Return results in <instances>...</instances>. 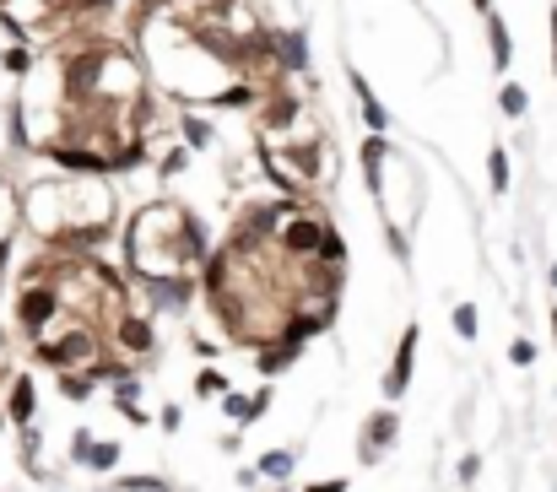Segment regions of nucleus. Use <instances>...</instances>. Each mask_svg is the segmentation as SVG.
Segmentation results:
<instances>
[{
    "instance_id": "f257e3e1",
    "label": "nucleus",
    "mask_w": 557,
    "mask_h": 492,
    "mask_svg": "<svg viewBox=\"0 0 557 492\" xmlns=\"http://www.w3.org/2000/svg\"><path fill=\"white\" fill-rule=\"evenodd\" d=\"M22 222L38 238L54 244H77V249H98L114 233V190L109 179H38L22 190Z\"/></svg>"
},
{
    "instance_id": "f03ea898",
    "label": "nucleus",
    "mask_w": 557,
    "mask_h": 492,
    "mask_svg": "<svg viewBox=\"0 0 557 492\" xmlns=\"http://www.w3.org/2000/svg\"><path fill=\"white\" fill-rule=\"evenodd\" d=\"M130 276L135 281H163V276H190L206 260V228L190 217L179 200H152L130 217L125 233Z\"/></svg>"
},
{
    "instance_id": "7ed1b4c3",
    "label": "nucleus",
    "mask_w": 557,
    "mask_h": 492,
    "mask_svg": "<svg viewBox=\"0 0 557 492\" xmlns=\"http://www.w3.org/2000/svg\"><path fill=\"white\" fill-rule=\"evenodd\" d=\"M38 363L60 368V374L98 363V335H93V325H65V330L49 325V330L38 335Z\"/></svg>"
},
{
    "instance_id": "20e7f679",
    "label": "nucleus",
    "mask_w": 557,
    "mask_h": 492,
    "mask_svg": "<svg viewBox=\"0 0 557 492\" xmlns=\"http://www.w3.org/2000/svg\"><path fill=\"white\" fill-rule=\"evenodd\" d=\"M60 314H65V303H60V293H54V281H28V293H22V303H17V325H22L28 335H44Z\"/></svg>"
},
{
    "instance_id": "39448f33",
    "label": "nucleus",
    "mask_w": 557,
    "mask_h": 492,
    "mask_svg": "<svg viewBox=\"0 0 557 492\" xmlns=\"http://www.w3.org/2000/svg\"><path fill=\"white\" fill-rule=\"evenodd\" d=\"M400 439V416H395V406H384V411H374L368 422H363V465H379V455L390 449Z\"/></svg>"
},
{
    "instance_id": "423d86ee",
    "label": "nucleus",
    "mask_w": 557,
    "mask_h": 492,
    "mask_svg": "<svg viewBox=\"0 0 557 492\" xmlns=\"http://www.w3.org/2000/svg\"><path fill=\"white\" fill-rule=\"evenodd\" d=\"M416 341H423V330L406 325V330H400V346H395V363H390V374H384V400H400V395H406L411 363H416Z\"/></svg>"
},
{
    "instance_id": "0eeeda50",
    "label": "nucleus",
    "mask_w": 557,
    "mask_h": 492,
    "mask_svg": "<svg viewBox=\"0 0 557 492\" xmlns=\"http://www.w3.org/2000/svg\"><path fill=\"white\" fill-rule=\"evenodd\" d=\"M276 44V65L282 70H309V33L303 28H270Z\"/></svg>"
},
{
    "instance_id": "6e6552de",
    "label": "nucleus",
    "mask_w": 557,
    "mask_h": 492,
    "mask_svg": "<svg viewBox=\"0 0 557 492\" xmlns=\"http://www.w3.org/2000/svg\"><path fill=\"white\" fill-rule=\"evenodd\" d=\"M71 460L87 465V471H114V465H119V444H114V439H98V444H93V433H77Z\"/></svg>"
},
{
    "instance_id": "1a4fd4ad",
    "label": "nucleus",
    "mask_w": 557,
    "mask_h": 492,
    "mask_svg": "<svg viewBox=\"0 0 557 492\" xmlns=\"http://www.w3.org/2000/svg\"><path fill=\"white\" fill-rule=\"evenodd\" d=\"M114 341H119V351H130V358H147V351L157 346L152 341V325L141 314H119L114 319Z\"/></svg>"
},
{
    "instance_id": "9d476101",
    "label": "nucleus",
    "mask_w": 557,
    "mask_h": 492,
    "mask_svg": "<svg viewBox=\"0 0 557 492\" xmlns=\"http://www.w3.org/2000/svg\"><path fill=\"white\" fill-rule=\"evenodd\" d=\"M358 157H363V184H368V195H374V200H384V163H390V141H384V135H368Z\"/></svg>"
},
{
    "instance_id": "9b49d317",
    "label": "nucleus",
    "mask_w": 557,
    "mask_h": 492,
    "mask_svg": "<svg viewBox=\"0 0 557 492\" xmlns=\"http://www.w3.org/2000/svg\"><path fill=\"white\" fill-rule=\"evenodd\" d=\"M33 411H38V390H33L28 374H17L12 395H6V422H12V428H33Z\"/></svg>"
},
{
    "instance_id": "f8f14e48",
    "label": "nucleus",
    "mask_w": 557,
    "mask_h": 492,
    "mask_svg": "<svg viewBox=\"0 0 557 492\" xmlns=\"http://www.w3.org/2000/svg\"><path fill=\"white\" fill-rule=\"evenodd\" d=\"M141 287H147L152 309H184L190 293H195V281L190 276H163V281H141Z\"/></svg>"
},
{
    "instance_id": "ddd939ff",
    "label": "nucleus",
    "mask_w": 557,
    "mask_h": 492,
    "mask_svg": "<svg viewBox=\"0 0 557 492\" xmlns=\"http://www.w3.org/2000/svg\"><path fill=\"white\" fill-rule=\"evenodd\" d=\"M174 135L184 141L190 152H212V147H217V125H212V119H200V114H179Z\"/></svg>"
},
{
    "instance_id": "4468645a",
    "label": "nucleus",
    "mask_w": 557,
    "mask_h": 492,
    "mask_svg": "<svg viewBox=\"0 0 557 492\" xmlns=\"http://www.w3.org/2000/svg\"><path fill=\"white\" fill-rule=\"evenodd\" d=\"M487 54H493V70H509L514 65V33H509V22L498 12L487 17Z\"/></svg>"
},
{
    "instance_id": "2eb2a0df",
    "label": "nucleus",
    "mask_w": 557,
    "mask_h": 492,
    "mask_svg": "<svg viewBox=\"0 0 557 492\" xmlns=\"http://www.w3.org/2000/svg\"><path fill=\"white\" fill-rule=\"evenodd\" d=\"M298 363V341H265L260 346V358H254V368L270 379V374H282V368H293Z\"/></svg>"
},
{
    "instance_id": "dca6fc26",
    "label": "nucleus",
    "mask_w": 557,
    "mask_h": 492,
    "mask_svg": "<svg viewBox=\"0 0 557 492\" xmlns=\"http://www.w3.org/2000/svg\"><path fill=\"white\" fill-rule=\"evenodd\" d=\"M33 65H38V49L28 38H17L6 54H0V70H6V77H33Z\"/></svg>"
},
{
    "instance_id": "f3484780",
    "label": "nucleus",
    "mask_w": 557,
    "mask_h": 492,
    "mask_svg": "<svg viewBox=\"0 0 557 492\" xmlns=\"http://www.w3.org/2000/svg\"><path fill=\"white\" fill-rule=\"evenodd\" d=\"M509 184H514L509 152H504V147H487V190H493V195H509Z\"/></svg>"
},
{
    "instance_id": "a211bd4d",
    "label": "nucleus",
    "mask_w": 557,
    "mask_h": 492,
    "mask_svg": "<svg viewBox=\"0 0 557 492\" xmlns=\"http://www.w3.org/2000/svg\"><path fill=\"white\" fill-rule=\"evenodd\" d=\"M293 465H298V455H293V449H270V455H260V465H254V471H260V476H270V481H287V476H293Z\"/></svg>"
},
{
    "instance_id": "6ab92c4d",
    "label": "nucleus",
    "mask_w": 557,
    "mask_h": 492,
    "mask_svg": "<svg viewBox=\"0 0 557 492\" xmlns=\"http://www.w3.org/2000/svg\"><path fill=\"white\" fill-rule=\"evenodd\" d=\"M498 109H504L509 119H525V114H530V93H525L520 82H504V87H498Z\"/></svg>"
},
{
    "instance_id": "aec40b11",
    "label": "nucleus",
    "mask_w": 557,
    "mask_h": 492,
    "mask_svg": "<svg viewBox=\"0 0 557 492\" xmlns=\"http://www.w3.org/2000/svg\"><path fill=\"white\" fill-rule=\"evenodd\" d=\"M184 168H190V147L174 135V147H168V152H163V163H157V179H179Z\"/></svg>"
},
{
    "instance_id": "412c9836",
    "label": "nucleus",
    "mask_w": 557,
    "mask_h": 492,
    "mask_svg": "<svg viewBox=\"0 0 557 492\" xmlns=\"http://www.w3.org/2000/svg\"><path fill=\"white\" fill-rule=\"evenodd\" d=\"M114 406H119L125 416H135V422H141V384H130V379H114Z\"/></svg>"
},
{
    "instance_id": "4be33fe9",
    "label": "nucleus",
    "mask_w": 557,
    "mask_h": 492,
    "mask_svg": "<svg viewBox=\"0 0 557 492\" xmlns=\"http://www.w3.org/2000/svg\"><path fill=\"white\" fill-rule=\"evenodd\" d=\"M455 335H460V341H476V335H481L476 303H455Z\"/></svg>"
},
{
    "instance_id": "5701e85b",
    "label": "nucleus",
    "mask_w": 557,
    "mask_h": 492,
    "mask_svg": "<svg viewBox=\"0 0 557 492\" xmlns=\"http://www.w3.org/2000/svg\"><path fill=\"white\" fill-rule=\"evenodd\" d=\"M114 492H174L163 476H125V481H114Z\"/></svg>"
},
{
    "instance_id": "b1692460",
    "label": "nucleus",
    "mask_w": 557,
    "mask_h": 492,
    "mask_svg": "<svg viewBox=\"0 0 557 492\" xmlns=\"http://www.w3.org/2000/svg\"><path fill=\"white\" fill-rule=\"evenodd\" d=\"M12 217H17V200H12L6 179H0V244H12Z\"/></svg>"
},
{
    "instance_id": "393cba45",
    "label": "nucleus",
    "mask_w": 557,
    "mask_h": 492,
    "mask_svg": "<svg viewBox=\"0 0 557 492\" xmlns=\"http://www.w3.org/2000/svg\"><path fill=\"white\" fill-rule=\"evenodd\" d=\"M358 109H363V125H368L374 135H384V130H390V109H384L379 98H374V103H358Z\"/></svg>"
},
{
    "instance_id": "a878e982",
    "label": "nucleus",
    "mask_w": 557,
    "mask_h": 492,
    "mask_svg": "<svg viewBox=\"0 0 557 492\" xmlns=\"http://www.w3.org/2000/svg\"><path fill=\"white\" fill-rule=\"evenodd\" d=\"M314 260H325V265H341V260H346V244H341V233H335V228L319 238V254H314Z\"/></svg>"
},
{
    "instance_id": "bb28decb",
    "label": "nucleus",
    "mask_w": 557,
    "mask_h": 492,
    "mask_svg": "<svg viewBox=\"0 0 557 492\" xmlns=\"http://www.w3.org/2000/svg\"><path fill=\"white\" fill-rule=\"evenodd\" d=\"M509 363H514V368H530V363H536V341H530V335H514Z\"/></svg>"
},
{
    "instance_id": "cd10ccee",
    "label": "nucleus",
    "mask_w": 557,
    "mask_h": 492,
    "mask_svg": "<svg viewBox=\"0 0 557 492\" xmlns=\"http://www.w3.org/2000/svg\"><path fill=\"white\" fill-rule=\"evenodd\" d=\"M195 390H200V395H212V400H222V395H228V379H222L217 368H206V374L195 379Z\"/></svg>"
},
{
    "instance_id": "c85d7f7f",
    "label": "nucleus",
    "mask_w": 557,
    "mask_h": 492,
    "mask_svg": "<svg viewBox=\"0 0 557 492\" xmlns=\"http://www.w3.org/2000/svg\"><path fill=\"white\" fill-rule=\"evenodd\" d=\"M60 390H65V400H87L93 379H87V374H65V379H60Z\"/></svg>"
},
{
    "instance_id": "c756f323",
    "label": "nucleus",
    "mask_w": 557,
    "mask_h": 492,
    "mask_svg": "<svg viewBox=\"0 0 557 492\" xmlns=\"http://www.w3.org/2000/svg\"><path fill=\"white\" fill-rule=\"evenodd\" d=\"M265 411H270V384L249 395V406H244V428H249V422H254V416H265Z\"/></svg>"
},
{
    "instance_id": "7c9ffc66",
    "label": "nucleus",
    "mask_w": 557,
    "mask_h": 492,
    "mask_svg": "<svg viewBox=\"0 0 557 492\" xmlns=\"http://www.w3.org/2000/svg\"><path fill=\"white\" fill-rule=\"evenodd\" d=\"M384 244L395 249V260H400V265L411 260V244H406V228H395V222H390V228H384Z\"/></svg>"
},
{
    "instance_id": "2f4dec72",
    "label": "nucleus",
    "mask_w": 557,
    "mask_h": 492,
    "mask_svg": "<svg viewBox=\"0 0 557 492\" xmlns=\"http://www.w3.org/2000/svg\"><path fill=\"white\" fill-rule=\"evenodd\" d=\"M244 406H249V400H244V395H233V390H228V395H222V411H228V416H233V422H244Z\"/></svg>"
},
{
    "instance_id": "473e14b6",
    "label": "nucleus",
    "mask_w": 557,
    "mask_h": 492,
    "mask_svg": "<svg viewBox=\"0 0 557 492\" xmlns=\"http://www.w3.org/2000/svg\"><path fill=\"white\" fill-rule=\"evenodd\" d=\"M179 422H184V416H179V406H163V416H157V428H163V433H179Z\"/></svg>"
},
{
    "instance_id": "72a5a7b5",
    "label": "nucleus",
    "mask_w": 557,
    "mask_h": 492,
    "mask_svg": "<svg viewBox=\"0 0 557 492\" xmlns=\"http://www.w3.org/2000/svg\"><path fill=\"white\" fill-rule=\"evenodd\" d=\"M476 471H481V455H465L460 460V481H476Z\"/></svg>"
},
{
    "instance_id": "f704fd0d",
    "label": "nucleus",
    "mask_w": 557,
    "mask_h": 492,
    "mask_svg": "<svg viewBox=\"0 0 557 492\" xmlns=\"http://www.w3.org/2000/svg\"><path fill=\"white\" fill-rule=\"evenodd\" d=\"M346 487H352L346 476H330V481H319V487H309V492H346Z\"/></svg>"
},
{
    "instance_id": "c9c22d12",
    "label": "nucleus",
    "mask_w": 557,
    "mask_h": 492,
    "mask_svg": "<svg viewBox=\"0 0 557 492\" xmlns=\"http://www.w3.org/2000/svg\"><path fill=\"white\" fill-rule=\"evenodd\" d=\"M546 28H552V77H557V6L546 12Z\"/></svg>"
},
{
    "instance_id": "e433bc0d",
    "label": "nucleus",
    "mask_w": 557,
    "mask_h": 492,
    "mask_svg": "<svg viewBox=\"0 0 557 492\" xmlns=\"http://www.w3.org/2000/svg\"><path fill=\"white\" fill-rule=\"evenodd\" d=\"M471 6H476L481 17H493V0H471Z\"/></svg>"
},
{
    "instance_id": "4c0bfd02",
    "label": "nucleus",
    "mask_w": 557,
    "mask_h": 492,
    "mask_svg": "<svg viewBox=\"0 0 557 492\" xmlns=\"http://www.w3.org/2000/svg\"><path fill=\"white\" fill-rule=\"evenodd\" d=\"M552 335H557V309H552Z\"/></svg>"
},
{
    "instance_id": "58836bf2",
    "label": "nucleus",
    "mask_w": 557,
    "mask_h": 492,
    "mask_svg": "<svg viewBox=\"0 0 557 492\" xmlns=\"http://www.w3.org/2000/svg\"><path fill=\"white\" fill-rule=\"evenodd\" d=\"M552 287H557V265H552Z\"/></svg>"
},
{
    "instance_id": "ea45409f",
    "label": "nucleus",
    "mask_w": 557,
    "mask_h": 492,
    "mask_svg": "<svg viewBox=\"0 0 557 492\" xmlns=\"http://www.w3.org/2000/svg\"><path fill=\"white\" fill-rule=\"evenodd\" d=\"M0 428H6V411H0Z\"/></svg>"
}]
</instances>
